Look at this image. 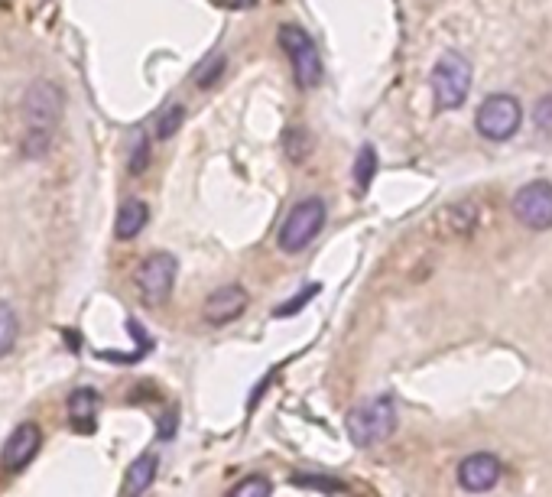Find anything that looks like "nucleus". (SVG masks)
Instances as JSON below:
<instances>
[{"instance_id":"obj_1","label":"nucleus","mask_w":552,"mask_h":497,"mask_svg":"<svg viewBox=\"0 0 552 497\" xmlns=\"http://www.w3.org/2000/svg\"><path fill=\"white\" fill-rule=\"evenodd\" d=\"M348 439L354 442L358 449H371L387 442L397 429V403L393 397H371L358 403L351 413H348Z\"/></svg>"},{"instance_id":"obj_2","label":"nucleus","mask_w":552,"mask_h":497,"mask_svg":"<svg viewBox=\"0 0 552 497\" xmlns=\"http://www.w3.org/2000/svg\"><path fill=\"white\" fill-rule=\"evenodd\" d=\"M325 202L309 195V199L296 202L289 208V215L283 218L280 225V234H276V247H280L283 254H299L306 251V247L319 238V231L325 228Z\"/></svg>"},{"instance_id":"obj_3","label":"nucleus","mask_w":552,"mask_h":497,"mask_svg":"<svg viewBox=\"0 0 552 497\" xmlns=\"http://www.w3.org/2000/svg\"><path fill=\"white\" fill-rule=\"evenodd\" d=\"M432 98H436L439 111H455L462 108L468 91H471V62L462 52H442L436 69L429 75Z\"/></svg>"},{"instance_id":"obj_4","label":"nucleus","mask_w":552,"mask_h":497,"mask_svg":"<svg viewBox=\"0 0 552 497\" xmlns=\"http://www.w3.org/2000/svg\"><path fill=\"white\" fill-rule=\"evenodd\" d=\"M523 124V108L514 95L507 91H497V95H488L481 101V108L475 114V127L484 140H494V143H504L510 140L520 130Z\"/></svg>"},{"instance_id":"obj_5","label":"nucleus","mask_w":552,"mask_h":497,"mask_svg":"<svg viewBox=\"0 0 552 497\" xmlns=\"http://www.w3.org/2000/svg\"><path fill=\"white\" fill-rule=\"evenodd\" d=\"M280 46L286 49L289 62H293V78L302 91H312L322 82V56L315 49L312 36L296 23H283L280 26Z\"/></svg>"},{"instance_id":"obj_6","label":"nucleus","mask_w":552,"mask_h":497,"mask_svg":"<svg viewBox=\"0 0 552 497\" xmlns=\"http://www.w3.org/2000/svg\"><path fill=\"white\" fill-rule=\"evenodd\" d=\"M176 273H179V260L169 251H156L150 254L143 264L137 267V293L147 306H160L169 299L176 286Z\"/></svg>"},{"instance_id":"obj_7","label":"nucleus","mask_w":552,"mask_h":497,"mask_svg":"<svg viewBox=\"0 0 552 497\" xmlns=\"http://www.w3.org/2000/svg\"><path fill=\"white\" fill-rule=\"evenodd\" d=\"M65 108V98H62V88L56 82H46L39 78L23 95V117L26 124L36 127V130H52V124H59Z\"/></svg>"},{"instance_id":"obj_8","label":"nucleus","mask_w":552,"mask_h":497,"mask_svg":"<svg viewBox=\"0 0 552 497\" xmlns=\"http://www.w3.org/2000/svg\"><path fill=\"white\" fill-rule=\"evenodd\" d=\"M514 215L520 225H527L530 231H549L552 228V182L536 179L527 182L514 195Z\"/></svg>"},{"instance_id":"obj_9","label":"nucleus","mask_w":552,"mask_h":497,"mask_svg":"<svg viewBox=\"0 0 552 497\" xmlns=\"http://www.w3.org/2000/svg\"><path fill=\"white\" fill-rule=\"evenodd\" d=\"M39 446H43V429H39L36 423H20L7 436L4 452H0V465H4V472H10V475L23 472V468L36 459Z\"/></svg>"},{"instance_id":"obj_10","label":"nucleus","mask_w":552,"mask_h":497,"mask_svg":"<svg viewBox=\"0 0 552 497\" xmlns=\"http://www.w3.org/2000/svg\"><path fill=\"white\" fill-rule=\"evenodd\" d=\"M247 303H251V296H247L244 286L238 283H228V286H218V290L205 299V306H202V316L208 325H228L234 322L238 316H244L247 312Z\"/></svg>"},{"instance_id":"obj_11","label":"nucleus","mask_w":552,"mask_h":497,"mask_svg":"<svg viewBox=\"0 0 552 497\" xmlns=\"http://www.w3.org/2000/svg\"><path fill=\"white\" fill-rule=\"evenodd\" d=\"M501 481V459L491 452H475L458 465V485H462L468 494H484L497 488Z\"/></svg>"},{"instance_id":"obj_12","label":"nucleus","mask_w":552,"mask_h":497,"mask_svg":"<svg viewBox=\"0 0 552 497\" xmlns=\"http://www.w3.org/2000/svg\"><path fill=\"white\" fill-rule=\"evenodd\" d=\"M98 413H101L98 390L78 387L75 394L69 397V423H72V429H78V433H95Z\"/></svg>"},{"instance_id":"obj_13","label":"nucleus","mask_w":552,"mask_h":497,"mask_svg":"<svg viewBox=\"0 0 552 497\" xmlns=\"http://www.w3.org/2000/svg\"><path fill=\"white\" fill-rule=\"evenodd\" d=\"M156 475H160V459H156L153 452H143L140 459H134V462H130V468H127L121 497H143L153 488Z\"/></svg>"},{"instance_id":"obj_14","label":"nucleus","mask_w":552,"mask_h":497,"mask_svg":"<svg viewBox=\"0 0 552 497\" xmlns=\"http://www.w3.org/2000/svg\"><path fill=\"white\" fill-rule=\"evenodd\" d=\"M150 221V208L143 199H127L121 208H117V218H114V234L117 241H134L140 238V231L147 228Z\"/></svg>"},{"instance_id":"obj_15","label":"nucleus","mask_w":552,"mask_h":497,"mask_svg":"<svg viewBox=\"0 0 552 497\" xmlns=\"http://www.w3.org/2000/svg\"><path fill=\"white\" fill-rule=\"evenodd\" d=\"M478 221H481V212L475 202H458L439 215V225L449 238H468V234L478 228Z\"/></svg>"},{"instance_id":"obj_16","label":"nucleus","mask_w":552,"mask_h":497,"mask_svg":"<svg viewBox=\"0 0 552 497\" xmlns=\"http://www.w3.org/2000/svg\"><path fill=\"white\" fill-rule=\"evenodd\" d=\"M186 104H179V101H173V104H166V108L160 111V117H156V124H153V134H156V140H173L176 134H179V127L186 124Z\"/></svg>"},{"instance_id":"obj_17","label":"nucleus","mask_w":552,"mask_h":497,"mask_svg":"<svg viewBox=\"0 0 552 497\" xmlns=\"http://www.w3.org/2000/svg\"><path fill=\"white\" fill-rule=\"evenodd\" d=\"M17 338H20V319H17V312H13L10 303H4V299H0V358L10 355L13 345H17Z\"/></svg>"},{"instance_id":"obj_18","label":"nucleus","mask_w":552,"mask_h":497,"mask_svg":"<svg viewBox=\"0 0 552 497\" xmlns=\"http://www.w3.org/2000/svg\"><path fill=\"white\" fill-rule=\"evenodd\" d=\"M283 150L289 156V163H306L312 153V140L306 127H289L283 137Z\"/></svg>"},{"instance_id":"obj_19","label":"nucleus","mask_w":552,"mask_h":497,"mask_svg":"<svg viewBox=\"0 0 552 497\" xmlns=\"http://www.w3.org/2000/svg\"><path fill=\"white\" fill-rule=\"evenodd\" d=\"M374 173H377V150L374 147H361L358 160H354V186H358V192L371 189Z\"/></svg>"},{"instance_id":"obj_20","label":"nucleus","mask_w":552,"mask_h":497,"mask_svg":"<svg viewBox=\"0 0 552 497\" xmlns=\"http://www.w3.org/2000/svg\"><path fill=\"white\" fill-rule=\"evenodd\" d=\"M273 494V485H270V478H260V475H251V478H244L238 481L228 497H270Z\"/></svg>"},{"instance_id":"obj_21","label":"nucleus","mask_w":552,"mask_h":497,"mask_svg":"<svg viewBox=\"0 0 552 497\" xmlns=\"http://www.w3.org/2000/svg\"><path fill=\"white\" fill-rule=\"evenodd\" d=\"M49 150H52V130L30 127V134L23 137V153L30 156V160H39V156H46Z\"/></svg>"},{"instance_id":"obj_22","label":"nucleus","mask_w":552,"mask_h":497,"mask_svg":"<svg viewBox=\"0 0 552 497\" xmlns=\"http://www.w3.org/2000/svg\"><path fill=\"white\" fill-rule=\"evenodd\" d=\"M147 166H150V140L147 134H137L134 150H130V173L140 176V173H147Z\"/></svg>"},{"instance_id":"obj_23","label":"nucleus","mask_w":552,"mask_h":497,"mask_svg":"<svg viewBox=\"0 0 552 497\" xmlns=\"http://www.w3.org/2000/svg\"><path fill=\"white\" fill-rule=\"evenodd\" d=\"M533 124H536V130H543V134L552 137V95H543L540 101H536Z\"/></svg>"},{"instance_id":"obj_24","label":"nucleus","mask_w":552,"mask_h":497,"mask_svg":"<svg viewBox=\"0 0 552 497\" xmlns=\"http://www.w3.org/2000/svg\"><path fill=\"white\" fill-rule=\"evenodd\" d=\"M225 72V59H208V65L205 69H199V75H195V85L199 88H212L215 82H218V75Z\"/></svg>"},{"instance_id":"obj_25","label":"nucleus","mask_w":552,"mask_h":497,"mask_svg":"<svg viewBox=\"0 0 552 497\" xmlns=\"http://www.w3.org/2000/svg\"><path fill=\"white\" fill-rule=\"evenodd\" d=\"M312 296H319V283H315V286H306V290H302L296 299H293V303H283V306H276V316H296V312L302 309V306H306L309 303V299Z\"/></svg>"}]
</instances>
